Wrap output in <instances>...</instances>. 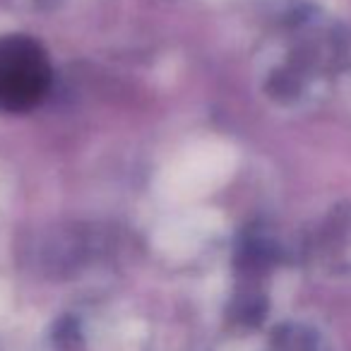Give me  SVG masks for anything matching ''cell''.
Masks as SVG:
<instances>
[{
    "instance_id": "1",
    "label": "cell",
    "mask_w": 351,
    "mask_h": 351,
    "mask_svg": "<svg viewBox=\"0 0 351 351\" xmlns=\"http://www.w3.org/2000/svg\"><path fill=\"white\" fill-rule=\"evenodd\" d=\"M236 149L224 140H197L183 147L154 181V191L169 205H193L217 193L236 171Z\"/></svg>"
},
{
    "instance_id": "2",
    "label": "cell",
    "mask_w": 351,
    "mask_h": 351,
    "mask_svg": "<svg viewBox=\"0 0 351 351\" xmlns=\"http://www.w3.org/2000/svg\"><path fill=\"white\" fill-rule=\"evenodd\" d=\"M221 229V217L215 210H186L181 215L169 217L156 229V245L166 253H191L202 245L212 234Z\"/></svg>"
}]
</instances>
